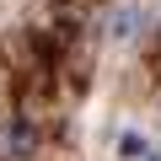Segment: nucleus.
Segmentation results:
<instances>
[{"label":"nucleus","instance_id":"obj_1","mask_svg":"<svg viewBox=\"0 0 161 161\" xmlns=\"http://www.w3.org/2000/svg\"><path fill=\"white\" fill-rule=\"evenodd\" d=\"M38 145H43V134H38L32 118H6L0 124V161H32Z\"/></svg>","mask_w":161,"mask_h":161},{"label":"nucleus","instance_id":"obj_2","mask_svg":"<svg viewBox=\"0 0 161 161\" xmlns=\"http://www.w3.org/2000/svg\"><path fill=\"white\" fill-rule=\"evenodd\" d=\"M140 27H145V16H140L134 6H124V11H118V16L108 22V38H113V43H129V38H134Z\"/></svg>","mask_w":161,"mask_h":161}]
</instances>
